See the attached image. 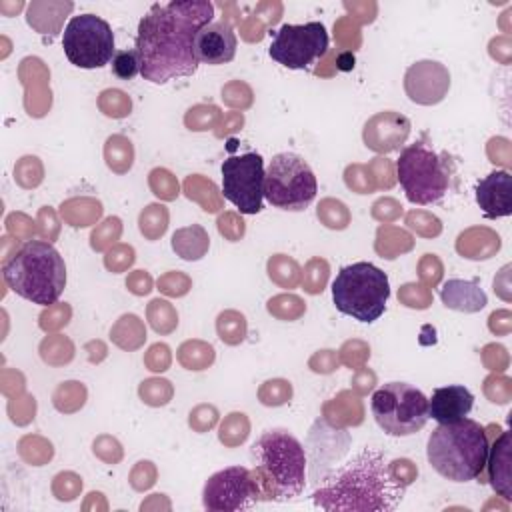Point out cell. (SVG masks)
I'll return each instance as SVG.
<instances>
[{
  "label": "cell",
  "instance_id": "21",
  "mask_svg": "<svg viewBox=\"0 0 512 512\" xmlns=\"http://www.w3.org/2000/svg\"><path fill=\"white\" fill-rule=\"evenodd\" d=\"M210 246V238L206 230L198 224L188 228H180L172 234V248L184 260H200Z\"/></svg>",
  "mask_w": 512,
  "mask_h": 512
},
{
  "label": "cell",
  "instance_id": "9",
  "mask_svg": "<svg viewBox=\"0 0 512 512\" xmlns=\"http://www.w3.org/2000/svg\"><path fill=\"white\" fill-rule=\"evenodd\" d=\"M376 424L390 436H412L428 422V398L412 384L388 382L370 400Z\"/></svg>",
  "mask_w": 512,
  "mask_h": 512
},
{
  "label": "cell",
  "instance_id": "23",
  "mask_svg": "<svg viewBox=\"0 0 512 512\" xmlns=\"http://www.w3.org/2000/svg\"><path fill=\"white\" fill-rule=\"evenodd\" d=\"M112 72L122 78V80H130L134 78L136 74H140V58H138V52L132 48V50H122V52H116L114 58H112Z\"/></svg>",
  "mask_w": 512,
  "mask_h": 512
},
{
  "label": "cell",
  "instance_id": "6",
  "mask_svg": "<svg viewBox=\"0 0 512 512\" xmlns=\"http://www.w3.org/2000/svg\"><path fill=\"white\" fill-rule=\"evenodd\" d=\"M388 298V276L370 262L344 266L332 282V300L336 310L364 324H372L384 314Z\"/></svg>",
  "mask_w": 512,
  "mask_h": 512
},
{
  "label": "cell",
  "instance_id": "10",
  "mask_svg": "<svg viewBox=\"0 0 512 512\" xmlns=\"http://www.w3.org/2000/svg\"><path fill=\"white\" fill-rule=\"evenodd\" d=\"M62 48L70 64L78 68H102L114 54V32L110 24L96 14L74 16L62 34Z\"/></svg>",
  "mask_w": 512,
  "mask_h": 512
},
{
  "label": "cell",
  "instance_id": "7",
  "mask_svg": "<svg viewBox=\"0 0 512 512\" xmlns=\"http://www.w3.org/2000/svg\"><path fill=\"white\" fill-rule=\"evenodd\" d=\"M450 160L424 140L408 144L396 160V176L412 204H434L450 188Z\"/></svg>",
  "mask_w": 512,
  "mask_h": 512
},
{
  "label": "cell",
  "instance_id": "4",
  "mask_svg": "<svg viewBox=\"0 0 512 512\" xmlns=\"http://www.w3.org/2000/svg\"><path fill=\"white\" fill-rule=\"evenodd\" d=\"M488 434L472 418L438 424L426 446L430 466L452 482H470L482 476L488 458Z\"/></svg>",
  "mask_w": 512,
  "mask_h": 512
},
{
  "label": "cell",
  "instance_id": "11",
  "mask_svg": "<svg viewBox=\"0 0 512 512\" xmlns=\"http://www.w3.org/2000/svg\"><path fill=\"white\" fill-rule=\"evenodd\" d=\"M328 50V32L322 22L284 24L272 34L268 54L274 62L290 68L304 70L314 60L322 58Z\"/></svg>",
  "mask_w": 512,
  "mask_h": 512
},
{
  "label": "cell",
  "instance_id": "13",
  "mask_svg": "<svg viewBox=\"0 0 512 512\" xmlns=\"http://www.w3.org/2000/svg\"><path fill=\"white\" fill-rule=\"evenodd\" d=\"M262 502L252 470L230 466L212 474L202 488V504L210 512H238Z\"/></svg>",
  "mask_w": 512,
  "mask_h": 512
},
{
  "label": "cell",
  "instance_id": "18",
  "mask_svg": "<svg viewBox=\"0 0 512 512\" xmlns=\"http://www.w3.org/2000/svg\"><path fill=\"white\" fill-rule=\"evenodd\" d=\"M474 406L472 392L462 384H450L436 388L428 400V418L438 424L456 422L470 414Z\"/></svg>",
  "mask_w": 512,
  "mask_h": 512
},
{
  "label": "cell",
  "instance_id": "2",
  "mask_svg": "<svg viewBox=\"0 0 512 512\" xmlns=\"http://www.w3.org/2000/svg\"><path fill=\"white\" fill-rule=\"evenodd\" d=\"M406 484L392 470L386 454L376 448L360 450L340 468L318 480L312 500L322 510H394L404 498Z\"/></svg>",
  "mask_w": 512,
  "mask_h": 512
},
{
  "label": "cell",
  "instance_id": "24",
  "mask_svg": "<svg viewBox=\"0 0 512 512\" xmlns=\"http://www.w3.org/2000/svg\"><path fill=\"white\" fill-rule=\"evenodd\" d=\"M172 390H170V382L168 380H156V378H150V380H144L140 384V396L146 404L150 406H162L168 402Z\"/></svg>",
  "mask_w": 512,
  "mask_h": 512
},
{
  "label": "cell",
  "instance_id": "5",
  "mask_svg": "<svg viewBox=\"0 0 512 512\" xmlns=\"http://www.w3.org/2000/svg\"><path fill=\"white\" fill-rule=\"evenodd\" d=\"M2 278L20 298L50 306L66 288V264L50 242L28 240L4 260Z\"/></svg>",
  "mask_w": 512,
  "mask_h": 512
},
{
  "label": "cell",
  "instance_id": "8",
  "mask_svg": "<svg viewBox=\"0 0 512 512\" xmlns=\"http://www.w3.org/2000/svg\"><path fill=\"white\" fill-rule=\"evenodd\" d=\"M316 192V176L302 156L294 152H280L272 156L264 174V198L272 206L300 212L312 204Z\"/></svg>",
  "mask_w": 512,
  "mask_h": 512
},
{
  "label": "cell",
  "instance_id": "16",
  "mask_svg": "<svg viewBox=\"0 0 512 512\" xmlns=\"http://www.w3.org/2000/svg\"><path fill=\"white\" fill-rule=\"evenodd\" d=\"M238 40L230 24L226 22H210L206 24L196 40H194V54L198 62L220 66L226 62H232L236 56Z\"/></svg>",
  "mask_w": 512,
  "mask_h": 512
},
{
  "label": "cell",
  "instance_id": "17",
  "mask_svg": "<svg viewBox=\"0 0 512 512\" xmlns=\"http://www.w3.org/2000/svg\"><path fill=\"white\" fill-rule=\"evenodd\" d=\"M476 202L486 218L512 214V176L506 170H494L476 184Z\"/></svg>",
  "mask_w": 512,
  "mask_h": 512
},
{
  "label": "cell",
  "instance_id": "14",
  "mask_svg": "<svg viewBox=\"0 0 512 512\" xmlns=\"http://www.w3.org/2000/svg\"><path fill=\"white\" fill-rule=\"evenodd\" d=\"M450 88L448 70L434 60H420L406 70L404 90L408 98L422 106H432L444 100Z\"/></svg>",
  "mask_w": 512,
  "mask_h": 512
},
{
  "label": "cell",
  "instance_id": "20",
  "mask_svg": "<svg viewBox=\"0 0 512 512\" xmlns=\"http://www.w3.org/2000/svg\"><path fill=\"white\" fill-rule=\"evenodd\" d=\"M440 298L446 308L458 312H478L488 304L484 290L474 280L452 278L444 282L440 290Z\"/></svg>",
  "mask_w": 512,
  "mask_h": 512
},
{
  "label": "cell",
  "instance_id": "19",
  "mask_svg": "<svg viewBox=\"0 0 512 512\" xmlns=\"http://www.w3.org/2000/svg\"><path fill=\"white\" fill-rule=\"evenodd\" d=\"M510 450H512V434L508 430H500L492 446H488V458H486L490 486L504 500H512Z\"/></svg>",
  "mask_w": 512,
  "mask_h": 512
},
{
  "label": "cell",
  "instance_id": "15",
  "mask_svg": "<svg viewBox=\"0 0 512 512\" xmlns=\"http://www.w3.org/2000/svg\"><path fill=\"white\" fill-rule=\"evenodd\" d=\"M410 134V120L398 112L386 110L372 116L364 126V144L378 152L388 154L398 150Z\"/></svg>",
  "mask_w": 512,
  "mask_h": 512
},
{
  "label": "cell",
  "instance_id": "1",
  "mask_svg": "<svg viewBox=\"0 0 512 512\" xmlns=\"http://www.w3.org/2000/svg\"><path fill=\"white\" fill-rule=\"evenodd\" d=\"M214 18L208 0H172L154 4L138 24L136 46L140 76L152 84L192 76L198 68L194 40Z\"/></svg>",
  "mask_w": 512,
  "mask_h": 512
},
{
  "label": "cell",
  "instance_id": "25",
  "mask_svg": "<svg viewBox=\"0 0 512 512\" xmlns=\"http://www.w3.org/2000/svg\"><path fill=\"white\" fill-rule=\"evenodd\" d=\"M150 176L156 178V180H160V184H158V182H150L156 196H160V198H164V200H172V198L178 196V182L172 178V174H170L168 170L156 168V170L150 172Z\"/></svg>",
  "mask_w": 512,
  "mask_h": 512
},
{
  "label": "cell",
  "instance_id": "12",
  "mask_svg": "<svg viewBox=\"0 0 512 512\" xmlns=\"http://www.w3.org/2000/svg\"><path fill=\"white\" fill-rule=\"evenodd\" d=\"M220 170L222 196L242 214H258L264 198V158L256 152L230 156Z\"/></svg>",
  "mask_w": 512,
  "mask_h": 512
},
{
  "label": "cell",
  "instance_id": "22",
  "mask_svg": "<svg viewBox=\"0 0 512 512\" xmlns=\"http://www.w3.org/2000/svg\"><path fill=\"white\" fill-rule=\"evenodd\" d=\"M218 336L222 342L226 344H238L244 340V334H246V320L242 314L238 312H222L218 316Z\"/></svg>",
  "mask_w": 512,
  "mask_h": 512
},
{
  "label": "cell",
  "instance_id": "3",
  "mask_svg": "<svg viewBox=\"0 0 512 512\" xmlns=\"http://www.w3.org/2000/svg\"><path fill=\"white\" fill-rule=\"evenodd\" d=\"M262 500H292L306 486V452L288 430H266L250 448Z\"/></svg>",
  "mask_w": 512,
  "mask_h": 512
}]
</instances>
